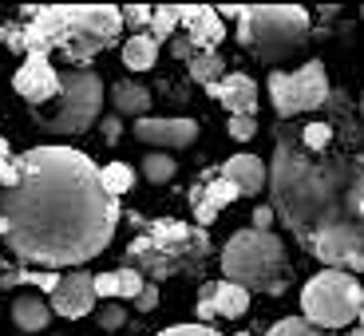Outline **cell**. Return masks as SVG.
<instances>
[{"instance_id":"41","label":"cell","mask_w":364,"mask_h":336,"mask_svg":"<svg viewBox=\"0 0 364 336\" xmlns=\"http://www.w3.org/2000/svg\"><path fill=\"white\" fill-rule=\"evenodd\" d=\"M345 336H353V332H345Z\"/></svg>"},{"instance_id":"16","label":"cell","mask_w":364,"mask_h":336,"mask_svg":"<svg viewBox=\"0 0 364 336\" xmlns=\"http://www.w3.org/2000/svg\"><path fill=\"white\" fill-rule=\"evenodd\" d=\"M206 95L218 99L230 111V119H237V115L254 119V111H257V80H250L246 72H226L218 83H210Z\"/></svg>"},{"instance_id":"4","label":"cell","mask_w":364,"mask_h":336,"mask_svg":"<svg viewBox=\"0 0 364 336\" xmlns=\"http://www.w3.org/2000/svg\"><path fill=\"white\" fill-rule=\"evenodd\" d=\"M218 16H237V44L265 67L293 60L309 40V12L301 4H242L218 9Z\"/></svg>"},{"instance_id":"36","label":"cell","mask_w":364,"mask_h":336,"mask_svg":"<svg viewBox=\"0 0 364 336\" xmlns=\"http://www.w3.org/2000/svg\"><path fill=\"white\" fill-rule=\"evenodd\" d=\"M273 206H254V229H262V234H273Z\"/></svg>"},{"instance_id":"24","label":"cell","mask_w":364,"mask_h":336,"mask_svg":"<svg viewBox=\"0 0 364 336\" xmlns=\"http://www.w3.org/2000/svg\"><path fill=\"white\" fill-rule=\"evenodd\" d=\"M103 186H107L111 198H119V194H127L135 186V170L127 163H107L103 166Z\"/></svg>"},{"instance_id":"1","label":"cell","mask_w":364,"mask_h":336,"mask_svg":"<svg viewBox=\"0 0 364 336\" xmlns=\"http://www.w3.org/2000/svg\"><path fill=\"white\" fill-rule=\"evenodd\" d=\"M16 163V186L0 190V242L16 261L68 269L100 257L123 218L103 186V166L60 143L32 146Z\"/></svg>"},{"instance_id":"40","label":"cell","mask_w":364,"mask_h":336,"mask_svg":"<svg viewBox=\"0 0 364 336\" xmlns=\"http://www.w3.org/2000/svg\"><path fill=\"white\" fill-rule=\"evenodd\" d=\"M237 336H246V332H237Z\"/></svg>"},{"instance_id":"23","label":"cell","mask_w":364,"mask_h":336,"mask_svg":"<svg viewBox=\"0 0 364 336\" xmlns=\"http://www.w3.org/2000/svg\"><path fill=\"white\" fill-rule=\"evenodd\" d=\"M174 28H178V4L155 9V16H151V40H155V44H171Z\"/></svg>"},{"instance_id":"18","label":"cell","mask_w":364,"mask_h":336,"mask_svg":"<svg viewBox=\"0 0 364 336\" xmlns=\"http://www.w3.org/2000/svg\"><path fill=\"white\" fill-rule=\"evenodd\" d=\"M48 320H52V305L44 297H36V293H16V300H12V325L20 332H44Z\"/></svg>"},{"instance_id":"38","label":"cell","mask_w":364,"mask_h":336,"mask_svg":"<svg viewBox=\"0 0 364 336\" xmlns=\"http://www.w3.org/2000/svg\"><path fill=\"white\" fill-rule=\"evenodd\" d=\"M356 107H360V119H364V95H360V103H356Z\"/></svg>"},{"instance_id":"10","label":"cell","mask_w":364,"mask_h":336,"mask_svg":"<svg viewBox=\"0 0 364 336\" xmlns=\"http://www.w3.org/2000/svg\"><path fill=\"white\" fill-rule=\"evenodd\" d=\"M12 87L32 107H48V103L60 99V72H55V64L48 55H24V64L12 75Z\"/></svg>"},{"instance_id":"27","label":"cell","mask_w":364,"mask_h":336,"mask_svg":"<svg viewBox=\"0 0 364 336\" xmlns=\"http://www.w3.org/2000/svg\"><path fill=\"white\" fill-rule=\"evenodd\" d=\"M151 16H155V9H146V4H127V9H123V28H131V36L151 32Z\"/></svg>"},{"instance_id":"43","label":"cell","mask_w":364,"mask_h":336,"mask_svg":"<svg viewBox=\"0 0 364 336\" xmlns=\"http://www.w3.org/2000/svg\"><path fill=\"white\" fill-rule=\"evenodd\" d=\"M360 325H364V317H360Z\"/></svg>"},{"instance_id":"25","label":"cell","mask_w":364,"mask_h":336,"mask_svg":"<svg viewBox=\"0 0 364 336\" xmlns=\"http://www.w3.org/2000/svg\"><path fill=\"white\" fill-rule=\"evenodd\" d=\"M301 143H305V151L321 155V151H328V146H333V127H328L325 119H313V123H305V127H301Z\"/></svg>"},{"instance_id":"22","label":"cell","mask_w":364,"mask_h":336,"mask_svg":"<svg viewBox=\"0 0 364 336\" xmlns=\"http://www.w3.org/2000/svg\"><path fill=\"white\" fill-rule=\"evenodd\" d=\"M178 174V166H174V155H163V151H151V155L143 158V178L155 182V186H166V182Z\"/></svg>"},{"instance_id":"6","label":"cell","mask_w":364,"mask_h":336,"mask_svg":"<svg viewBox=\"0 0 364 336\" xmlns=\"http://www.w3.org/2000/svg\"><path fill=\"white\" fill-rule=\"evenodd\" d=\"M103 80L91 67H64L60 72V99L32 111V123L48 135H83L100 123Z\"/></svg>"},{"instance_id":"28","label":"cell","mask_w":364,"mask_h":336,"mask_svg":"<svg viewBox=\"0 0 364 336\" xmlns=\"http://www.w3.org/2000/svg\"><path fill=\"white\" fill-rule=\"evenodd\" d=\"M143 285H146V277L139 269H131V265L119 269V297H123V300H135L139 293H143Z\"/></svg>"},{"instance_id":"5","label":"cell","mask_w":364,"mask_h":336,"mask_svg":"<svg viewBox=\"0 0 364 336\" xmlns=\"http://www.w3.org/2000/svg\"><path fill=\"white\" fill-rule=\"evenodd\" d=\"M222 261V281H234L254 297H282L289 289V257L277 234H262V229H234L226 237V246L218 254Z\"/></svg>"},{"instance_id":"39","label":"cell","mask_w":364,"mask_h":336,"mask_svg":"<svg viewBox=\"0 0 364 336\" xmlns=\"http://www.w3.org/2000/svg\"><path fill=\"white\" fill-rule=\"evenodd\" d=\"M0 44H4V24H0Z\"/></svg>"},{"instance_id":"3","label":"cell","mask_w":364,"mask_h":336,"mask_svg":"<svg viewBox=\"0 0 364 336\" xmlns=\"http://www.w3.org/2000/svg\"><path fill=\"white\" fill-rule=\"evenodd\" d=\"M131 222L139 226V234L131 237L127 246V261L131 269H139L146 281H166V277H186L198 273L206 265L210 249V234L194 222H178V218H155L146 222L139 214H131Z\"/></svg>"},{"instance_id":"35","label":"cell","mask_w":364,"mask_h":336,"mask_svg":"<svg viewBox=\"0 0 364 336\" xmlns=\"http://www.w3.org/2000/svg\"><path fill=\"white\" fill-rule=\"evenodd\" d=\"M135 309H139V313H155V309H159V285H155V281L143 285V293L135 297Z\"/></svg>"},{"instance_id":"34","label":"cell","mask_w":364,"mask_h":336,"mask_svg":"<svg viewBox=\"0 0 364 336\" xmlns=\"http://www.w3.org/2000/svg\"><path fill=\"white\" fill-rule=\"evenodd\" d=\"M171 55H174V60H182V64H191L194 55H198V48H194V44H191V36L182 32V36H174V40H171Z\"/></svg>"},{"instance_id":"32","label":"cell","mask_w":364,"mask_h":336,"mask_svg":"<svg viewBox=\"0 0 364 336\" xmlns=\"http://www.w3.org/2000/svg\"><path fill=\"white\" fill-rule=\"evenodd\" d=\"M95 297H100V300H111V297H119V269L95 273Z\"/></svg>"},{"instance_id":"17","label":"cell","mask_w":364,"mask_h":336,"mask_svg":"<svg viewBox=\"0 0 364 336\" xmlns=\"http://www.w3.org/2000/svg\"><path fill=\"white\" fill-rule=\"evenodd\" d=\"M218 174L234 182L246 198H257V194L269 186V166H265L257 155H230L226 163L218 166Z\"/></svg>"},{"instance_id":"11","label":"cell","mask_w":364,"mask_h":336,"mask_svg":"<svg viewBox=\"0 0 364 336\" xmlns=\"http://www.w3.org/2000/svg\"><path fill=\"white\" fill-rule=\"evenodd\" d=\"M198 325H210L214 317H226V320H237L250 313V293L234 281H206L198 289Z\"/></svg>"},{"instance_id":"7","label":"cell","mask_w":364,"mask_h":336,"mask_svg":"<svg viewBox=\"0 0 364 336\" xmlns=\"http://www.w3.org/2000/svg\"><path fill=\"white\" fill-rule=\"evenodd\" d=\"M301 313L309 325L325 328H348L364 317V285L356 281V273L345 269H321L301 285Z\"/></svg>"},{"instance_id":"20","label":"cell","mask_w":364,"mask_h":336,"mask_svg":"<svg viewBox=\"0 0 364 336\" xmlns=\"http://www.w3.org/2000/svg\"><path fill=\"white\" fill-rule=\"evenodd\" d=\"M159 48L151 40V32H139V36H127V44H123V64L131 67V72H151V67L159 64Z\"/></svg>"},{"instance_id":"15","label":"cell","mask_w":364,"mask_h":336,"mask_svg":"<svg viewBox=\"0 0 364 336\" xmlns=\"http://www.w3.org/2000/svg\"><path fill=\"white\" fill-rule=\"evenodd\" d=\"M178 24L186 28V36L198 52H214L226 40V24H222L218 9H210V4H178Z\"/></svg>"},{"instance_id":"21","label":"cell","mask_w":364,"mask_h":336,"mask_svg":"<svg viewBox=\"0 0 364 336\" xmlns=\"http://www.w3.org/2000/svg\"><path fill=\"white\" fill-rule=\"evenodd\" d=\"M186 72H191V80L198 83V87H210V83H218L222 75H226V60H222L218 52H198L186 64Z\"/></svg>"},{"instance_id":"37","label":"cell","mask_w":364,"mask_h":336,"mask_svg":"<svg viewBox=\"0 0 364 336\" xmlns=\"http://www.w3.org/2000/svg\"><path fill=\"white\" fill-rule=\"evenodd\" d=\"M100 127H103V139H107V143H119V135H123V119H119V115H103Z\"/></svg>"},{"instance_id":"13","label":"cell","mask_w":364,"mask_h":336,"mask_svg":"<svg viewBox=\"0 0 364 336\" xmlns=\"http://www.w3.org/2000/svg\"><path fill=\"white\" fill-rule=\"evenodd\" d=\"M321 111H325V123L333 127V143L360 151V146H364V119H360V107L348 99V91L337 87Z\"/></svg>"},{"instance_id":"42","label":"cell","mask_w":364,"mask_h":336,"mask_svg":"<svg viewBox=\"0 0 364 336\" xmlns=\"http://www.w3.org/2000/svg\"><path fill=\"white\" fill-rule=\"evenodd\" d=\"M360 16H364V9H360Z\"/></svg>"},{"instance_id":"30","label":"cell","mask_w":364,"mask_h":336,"mask_svg":"<svg viewBox=\"0 0 364 336\" xmlns=\"http://www.w3.org/2000/svg\"><path fill=\"white\" fill-rule=\"evenodd\" d=\"M24 285H28V269H16V265H9L4 257H0V293L24 289Z\"/></svg>"},{"instance_id":"9","label":"cell","mask_w":364,"mask_h":336,"mask_svg":"<svg viewBox=\"0 0 364 336\" xmlns=\"http://www.w3.org/2000/svg\"><path fill=\"white\" fill-rule=\"evenodd\" d=\"M135 139L139 143H146L151 151H163V155H171V151H186V146H194V139H198V123L186 115H146V119H135Z\"/></svg>"},{"instance_id":"26","label":"cell","mask_w":364,"mask_h":336,"mask_svg":"<svg viewBox=\"0 0 364 336\" xmlns=\"http://www.w3.org/2000/svg\"><path fill=\"white\" fill-rule=\"evenodd\" d=\"M265 336H325L317 325H309L305 317H282L277 325H269Z\"/></svg>"},{"instance_id":"8","label":"cell","mask_w":364,"mask_h":336,"mask_svg":"<svg viewBox=\"0 0 364 336\" xmlns=\"http://www.w3.org/2000/svg\"><path fill=\"white\" fill-rule=\"evenodd\" d=\"M328 95H333V83H328V72L321 60L301 64L297 72H269V103L282 115V123L321 111L328 103Z\"/></svg>"},{"instance_id":"29","label":"cell","mask_w":364,"mask_h":336,"mask_svg":"<svg viewBox=\"0 0 364 336\" xmlns=\"http://www.w3.org/2000/svg\"><path fill=\"white\" fill-rule=\"evenodd\" d=\"M95 320H100L103 332H115V328L127 325V309H123V305H115V300H107V305H103V309L95 313Z\"/></svg>"},{"instance_id":"14","label":"cell","mask_w":364,"mask_h":336,"mask_svg":"<svg viewBox=\"0 0 364 336\" xmlns=\"http://www.w3.org/2000/svg\"><path fill=\"white\" fill-rule=\"evenodd\" d=\"M237 186L230 178H222L218 170L210 174V178H202V182H194L191 186V206H194V226H202L206 229L210 222L222 214V206H230V202H237Z\"/></svg>"},{"instance_id":"33","label":"cell","mask_w":364,"mask_h":336,"mask_svg":"<svg viewBox=\"0 0 364 336\" xmlns=\"http://www.w3.org/2000/svg\"><path fill=\"white\" fill-rule=\"evenodd\" d=\"M155 336H222V332H214L210 325H198V320H194V325H171Z\"/></svg>"},{"instance_id":"31","label":"cell","mask_w":364,"mask_h":336,"mask_svg":"<svg viewBox=\"0 0 364 336\" xmlns=\"http://www.w3.org/2000/svg\"><path fill=\"white\" fill-rule=\"evenodd\" d=\"M226 131H230V139H237V143H250V139L257 135V119L237 115V119H230V123H226Z\"/></svg>"},{"instance_id":"12","label":"cell","mask_w":364,"mask_h":336,"mask_svg":"<svg viewBox=\"0 0 364 336\" xmlns=\"http://www.w3.org/2000/svg\"><path fill=\"white\" fill-rule=\"evenodd\" d=\"M95 277L83 269H72L60 277V289L48 297V305H52L55 317H64V320H80L87 317V313H95Z\"/></svg>"},{"instance_id":"2","label":"cell","mask_w":364,"mask_h":336,"mask_svg":"<svg viewBox=\"0 0 364 336\" xmlns=\"http://www.w3.org/2000/svg\"><path fill=\"white\" fill-rule=\"evenodd\" d=\"M269 206L289 237L328 269L364 273V146L313 155L301 127H273Z\"/></svg>"},{"instance_id":"19","label":"cell","mask_w":364,"mask_h":336,"mask_svg":"<svg viewBox=\"0 0 364 336\" xmlns=\"http://www.w3.org/2000/svg\"><path fill=\"white\" fill-rule=\"evenodd\" d=\"M111 107H115V115H135V119H146V111H151V91L143 87V83L135 80H119L115 87H111Z\"/></svg>"}]
</instances>
